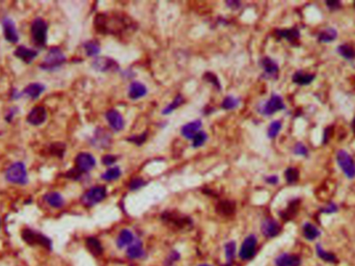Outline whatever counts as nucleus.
<instances>
[{"mask_svg":"<svg viewBox=\"0 0 355 266\" xmlns=\"http://www.w3.org/2000/svg\"><path fill=\"white\" fill-rule=\"evenodd\" d=\"M95 28L102 35L122 36L133 32L137 25L130 16L121 12L98 14L94 21Z\"/></svg>","mask_w":355,"mask_h":266,"instance_id":"nucleus-1","label":"nucleus"},{"mask_svg":"<svg viewBox=\"0 0 355 266\" xmlns=\"http://www.w3.org/2000/svg\"><path fill=\"white\" fill-rule=\"evenodd\" d=\"M67 62V57L60 48L52 47L45 55L43 62L40 64V68L44 71H55Z\"/></svg>","mask_w":355,"mask_h":266,"instance_id":"nucleus-2","label":"nucleus"},{"mask_svg":"<svg viewBox=\"0 0 355 266\" xmlns=\"http://www.w3.org/2000/svg\"><path fill=\"white\" fill-rule=\"evenodd\" d=\"M5 179L13 184L25 185L28 183V175L26 166L23 162L17 161L10 165L5 172Z\"/></svg>","mask_w":355,"mask_h":266,"instance_id":"nucleus-3","label":"nucleus"},{"mask_svg":"<svg viewBox=\"0 0 355 266\" xmlns=\"http://www.w3.org/2000/svg\"><path fill=\"white\" fill-rule=\"evenodd\" d=\"M161 220L170 227L178 230H187L192 227V220L187 215L181 214L177 211H165L161 215Z\"/></svg>","mask_w":355,"mask_h":266,"instance_id":"nucleus-4","label":"nucleus"},{"mask_svg":"<svg viewBox=\"0 0 355 266\" xmlns=\"http://www.w3.org/2000/svg\"><path fill=\"white\" fill-rule=\"evenodd\" d=\"M31 39L34 41L35 45L38 47H45L47 44V32L48 25L42 18H36L31 23L30 27Z\"/></svg>","mask_w":355,"mask_h":266,"instance_id":"nucleus-5","label":"nucleus"},{"mask_svg":"<svg viewBox=\"0 0 355 266\" xmlns=\"http://www.w3.org/2000/svg\"><path fill=\"white\" fill-rule=\"evenodd\" d=\"M335 159H336V163L338 165L345 176L352 180L355 178V161L353 159V157L351 156L350 153H348L345 150L341 149L338 150L335 155Z\"/></svg>","mask_w":355,"mask_h":266,"instance_id":"nucleus-6","label":"nucleus"},{"mask_svg":"<svg viewBox=\"0 0 355 266\" xmlns=\"http://www.w3.org/2000/svg\"><path fill=\"white\" fill-rule=\"evenodd\" d=\"M22 239L30 245H41L47 249L52 248L51 239L35 230L24 229L22 231Z\"/></svg>","mask_w":355,"mask_h":266,"instance_id":"nucleus-7","label":"nucleus"},{"mask_svg":"<svg viewBox=\"0 0 355 266\" xmlns=\"http://www.w3.org/2000/svg\"><path fill=\"white\" fill-rule=\"evenodd\" d=\"M107 196V189L105 186H95L88 189L86 193L82 196L81 202L85 207H93L100 202Z\"/></svg>","mask_w":355,"mask_h":266,"instance_id":"nucleus-8","label":"nucleus"},{"mask_svg":"<svg viewBox=\"0 0 355 266\" xmlns=\"http://www.w3.org/2000/svg\"><path fill=\"white\" fill-rule=\"evenodd\" d=\"M284 110H286V105L283 98L277 94H272L267 101L262 105L259 111L264 115H272Z\"/></svg>","mask_w":355,"mask_h":266,"instance_id":"nucleus-9","label":"nucleus"},{"mask_svg":"<svg viewBox=\"0 0 355 266\" xmlns=\"http://www.w3.org/2000/svg\"><path fill=\"white\" fill-rule=\"evenodd\" d=\"M257 244H258V239L255 235L251 234L247 236L243 244L241 245L240 252H239V256L242 260H251L254 257L255 252H257Z\"/></svg>","mask_w":355,"mask_h":266,"instance_id":"nucleus-10","label":"nucleus"},{"mask_svg":"<svg viewBox=\"0 0 355 266\" xmlns=\"http://www.w3.org/2000/svg\"><path fill=\"white\" fill-rule=\"evenodd\" d=\"M75 168L82 174L92 171L96 166V159L89 153H79L75 158Z\"/></svg>","mask_w":355,"mask_h":266,"instance_id":"nucleus-11","label":"nucleus"},{"mask_svg":"<svg viewBox=\"0 0 355 266\" xmlns=\"http://www.w3.org/2000/svg\"><path fill=\"white\" fill-rule=\"evenodd\" d=\"M261 68L264 70L263 77L266 79H276L278 77L279 68L275 61L272 60L271 57L265 56L260 61Z\"/></svg>","mask_w":355,"mask_h":266,"instance_id":"nucleus-12","label":"nucleus"},{"mask_svg":"<svg viewBox=\"0 0 355 266\" xmlns=\"http://www.w3.org/2000/svg\"><path fill=\"white\" fill-rule=\"evenodd\" d=\"M111 143H112L111 134L103 128H98L94 133L93 138L90 139V144L98 149H104L109 147Z\"/></svg>","mask_w":355,"mask_h":266,"instance_id":"nucleus-13","label":"nucleus"},{"mask_svg":"<svg viewBox=\"0 0 355 266\" xmlns=\"http://www.w3.org/2000/svg\"><path fill=\"white\" fill-rule=\"evenodd\" d=\"M2 28L5 41L12 44L18 43L19 35L17 27H16L15 22L11 18H9V17H5V18L2 19Z\"/></svg>","mask_w":355,"mask_h":266,"instance_id":"nucleus-14","label":"nucleus"},{"mask_svg":"<svg viewBox=\"0 0 355 266\" xmlns=\"http://www.w3.org/2000/svg\"><path fill=\"white\" fill-rule=\"evenodd\" d=\"M93 69L98 72H108L119 70V65L110 57H96L92 63Z\"/></svg>","mask_w":355,"mask_h":266,"instance_id":"nucleus-15","label":"nucleus"},{"mask_svg":"<svg viewBox=\"0 0 355 266\" xmlns=\"http://www.w3.org/2000/svg\"><path fill=\"white\" fill-rule=\"evenodd\" d=\"M283 228L280 226L279 222L273 219H266L264 220L261 224V231L263 235L267 238H274L280 234Z\"/></svg>","mask_w":355,"mask_h":266,"instance_id":"nucleus-16","label":"nucleus"},{"mask_svg":"<svg viewBox=\"0 0 355 266\" xmlns=\"http://www.w3.org/2000/svg\"><path fill=\"white\" fill-rule=\"evenodd\" d=\"M47 119V111L44 106H36L27 114V123L32 126H40Z\"/></svg>","mask_w":355,"mask_h":266,"instance_id":"nucleus-17","label":"nucleus"},{"mask_svg":"<svg viewBox=\"0 0 355 266\" xmlns=\"http://www.w3.org/2000/svg\"><path fill=\"white\" fill-rule=\"evenodd\" d=\"M14 55L25 64H30L36 60V57L39 55V52L37 50L27 48L25 46H18L14 51Z\"/></svg>","mask_w":355,"mask_h":266,"instance_id":"nucleus-18","label":"nucleus"},{"mask_svg":"<svg viewBox=\"0 0 355 266\" xmlns=\"http://www.w3.org/2000/svg\"><path fill=\"white\" fill-rule=\"evenodd\" d=\"M275 33L278 38L287 40L289 43H291L292 45L297 46L299 43L300 30L297 27L287 28V29H277L275 31Z\"/></svg>","mask_w":355,"mask_h":266,"instance_id":"nucleus-19","label":"nucleus"},{"mask_svg":"<svg viewBox=\"0 0 355 266\" xmlns=\"http://www.w3.org/2000/svg\"><path fill=\"white\" fill-rule=\"evenodd\" d=\"M106 120L114 131H121L125 127V121H124L123 115L115 110H109L106 112Z\"/></svg>","mask_w":355,"mask_h":266,"instance_id":"nucleus-20","label":"nucleus"},{"mask_svg":"<svg viewBox=\"0 0 355 266\" xmlns=\"http://www.w3.org/2000/svg\"><path fill=\"white\" fill-rule=\"evenodd\" d=\"M315 79H316L315 73H310V72L303 71V70L296 71L292 76V81L295 83V85L300 86V87L310 86Z\"/></svg>","mask_w":355,"mask_h":266,"instance_id":"nucleus-21","label":"nucleus"},{"mask_svg":"<svg viewBox=\"0 0 355 266\" xmlns=\"http://www.w3.org/2000/svg\"><path fill=\"white\" fill-rule=\"evenodd\" d=\"M46 87L43 85V83L40 82H34L28 85L25 89H23V91L21 93V96H26L32 100L38 99L41 95L44 93Z\"/></svg>","mask_w":355,"mask_h":266,"instance_id":"nucleus-22","label":"nucleus"},{"mask_svg":"<svg viewBox=\"0 0 355 266\" xmlns=\"http://www.w3.org/2000/svg\"><path fill=\"white\" fill-rule=\"evenodd\" d=\"M236 211V203L230 200H221L216 205V212L222 216H232Z\"/></svg>","mask_w":355,"mask_h":266,"instance_id":"nucleus-23","label":"nucleus"},{"mask_svg":"<svg viewBox=\"0 0 355 266\" xmlns=\"http://www.w3.org/2000/svg\"><path fill=\"white\" fill-rule=\"evenodd\" d=\"M301 259L297 255L282 254L275 259L276 266H300Z\"/></svg>","mask_w":355,"mask_h":266,"instance_id":"nucleus-24","label":"nucleus"},{"mask_svg":"<svg viewBox=\"0 0 355 266\" xmlns=\"http://www.w3.org/2000/svg\"><path fill=\"white\" fill-rule=\"evenodd\" d=\"M337 39V30L334 27H326L317 33V41L319 43L329 44Z\"/></svg>","mask_w":355,"mask_h":266,"instance_id":"nucleus-25","label":"nucleus"},{"mask_svg":"<svg viewBox=\"0 0 355 266\" xmlns=\"http://www.w3.org/2000/svg\"><path fill=\"white\" fill-rule=\"evenodd\" d=\"M299 204H300L299 199H294L291 202H289L286 209L283 212L279 213L280 218H282L285 222L291 221L292 219H294L295 215L297 214V211L299 209Z\"/></svg>","mask_w":355,"mask_h":266,"instance_id":"nucleus-26","label":"nucleus"},{"mask_svg":"<svg viewBox=\"0 0 355 266\" xmlns=\"http://www.w3.org/2000/svg\"><path fill=\"white\" fill-rule=\"evenodd\" d=\"M201 127H202V121L195 120V121H192L190 123H187L186 125H184L182 129H181V133H182V135L185 138L191 139V138H193V136L196 134V133L199 132Z\"/></svg>","mask_w":355,"mask_h":266,"instance_id":"nucleus-27","label":"nucleus"},{"mask_svg":"<svg viewBox=\"0 0 355 266\" xmlns=\"http://www.w3.org/2000/svg\"><path fill=\"white\" fill-rule=\"evenodd\" d=\"M126 254L130 259H139V258H143L145 256V249L143 247L142 241H133V244L128 246Z\"/></svg>","mask_w":355,"mask_h":266,"instance_id":"nucleus-28","label":"nucleus"},{"mask_svg":"<svg viewBox=\"0 0 355 266\" xmlns=\"http://www.w3.org/2000/svg\"><path fill=\"white\" fill-rule=\"evenodd\" d=\"M146 88L142 82H132L129 88V97L132 100H137L146 95Z\"/></svg>","mask_w":355,"mask_h":266,"instance_id":"nucleus-29","label":"nucleus"},{"mask_svg":"<svg viewBox=\"0 0 355 266\" xmlns=\"http://www.w3.org/2000/svg\"><path fill=\"white\" fill-rule=\"evenodd\" d=\"M302 232L304 238L309 241L316 240L321 235V231L312 222H304L302 226Z\"/></svg>","mask_w":355,"mask_h":266,"instance_id":"nucleus-30","label":"nucleus"},{"mask_svg":"<svg viewBox=\"0 0 355 266\" xmlns=\"http://www.w3.org/2000/svg\"><path fill=\"white\" fill-rule=\"evenodd\" d=\"M45 202L53 208H62L64 205V200L63 196L60 193H56V191H51V193H48L44 197Z\"/></svg>","mask_w":355,"mask_h":266,"instance_id":"nucleus-31","label":"nucleus"},{"mask_svg":"<svg viewBox=\"0 0 355 266\" xmlns=\"http://www.w3.org/2000/svg\"><path fill=\"white\" fill-rule=\"evenodd\" d=\"M133 241H134L133 233L127 229L122 230L117 238V246L119 248H123L133 244Z\"/></svg>","mask_w":355,"mask_h":266,"instance_id":"nucleus-32","label":"nucleus"},{"mask_svg":"<svg viewBox=\"0 0 355 266\" xmlns=\"http://www.w3.org/2000/svg\"><path fill=\"white\" fill-rule=\"evenodd\" d=\"M85 245L88 251L94 256H101L104 252V248L100 243V240L96 237H88L85 239Z\"/></svg>","mask_w":355,"mask_h":266,"instance_id":"nucleus-33","label":"nucleus"},{"mask_svg":"<svg viewBox=\"0 0 355 266\" xmlns=\"http://www.w3.org/2000/svg\"><path fill=\"white\" fill-rule=\"evenodd\" d=\"M337 54L345 58L346 61H354L355 60V48L350 44H341L336 47Z\"/></svg>","mask_w":355,"mask_h":266,"instance_id":"nucleus-34","label":"nucleus"},{"mask_svg":"<svg viewBox=\"0 0 355 266\" xmlns=\"http://www.w3.org/2000/svg\"><path fill=\"white\" fill-rule=\"evenodd\" d=\"M84 51L87 56H97L101 51L100 45L97 41H87L84 44Z\"/></svg>","mask_w":355,"mask_h":266,"instance_id":"nucleus-35","label":"nucleus"},{"mask_svg":"<svg viewBox=\"0 0 355 266\" xmlns=\"http://www.w3.org/2000/svg\"><path fill=\"white\" fill-rule=\"evenodd\" d=\"M316 252H317V255L319 256L320 259H322V260H324V261L329 262V263H336L337 262L336 256L334 254H333V253H330V252H326L325 249L321 246V244H317Z\"/></svg>","mask_w":355,"mask_h":266,"instance_id":"nucleus-36","label":"nucleus"},{"mask_svg":"<svg viewBox=\"0 0 355 266\" xmlns=\"http://www.w3.org/2000/svg\"><path fill=\"white\" fill-rule=\"evenodd\" d=\"M285 179L288 184H296L299 180V171L294 166H290L285 171Z\"/></svg>","mask_w":355,"mask_h":266,"instance_id":"nucleus-37","label":"nucleus"},{"mask_svg":"<svg viewBox=\"0 0 355 266\" xmlns=\"http://www.w3.org/2000/svg\"><path fill=\"white\" fill-rule=\"evenodd\" d=\"M184 101H185V99L183 98V96L182 95H177L176 97H175V99H173L172 100V102L170 103V104H168L167 107H165L164 108V110L162 111V113L163 114H168V113H170V112H172L173 111H175V110H177V108L178 107H180L181 105H182L183 103H184Z\"/></svg>","mask_w":355,"mask_h":266,"instance_id":"nucleus-38","label":"nucleus"},{"mask_svg":"<svg viewBox=\"0 0 355 266\" xmlns=\"http://www.w3.org/2000/svg\"><path fill=\"white\" fill-rule=\"evenodd\" d=\"M282 128H283V123L279 120H275L273 122H271L268 127V130H267V136L271 139L275 138L278 135L279 131L282 130Z\"/></svg>","mask_w":355,"mask_h":266,"instance_id":"nucleus-39","label":"nucleus"},{"mask_svg":"<svg viewBox=\"0 0 355 266\" xmlns=\"http://www.w3.org/2000/svg\"><path fill=\"white\" fill-rule=\"evenodd\" d=\"M121 170L120 168H118V166H113V168H110L107 170L104 174H102L101 178L105 181H113V180H117L121 177Z\"/></svg>","mask_w":355,"mask_h":266,"instance_id":"nucleus-40","label":"nucleus"},{"mask_svg":"<svg viewBox=\"0 0 355 266\" xmlns=\"http://www.w3.org/2000/svg\"><path fill=\"white\" fill-rule=\"evenodd\" d=\"M239 103H240V100L239 99L233 96H228L224 99V101H222L221 107L227 111H232L239 106Z\"/></svg>","mask_w":355,"mask_h":266,"instance_id":"nucleus-41","label":"nucleus"},{"mask_svg":"<svg viewBox=\"0 0 355 266\" xmlns=\"http://www.w3.org/2000/svg\"><path fill=\"white\" fill-rule=\"evenodd\" d=\"M207 138H208L207 133L204 132V131H199L192 138V147L193 148L202 147L206 143Z\"/></svg>","mask_w":355,"mask_h":266,"instance_id":"nucleus-42","label":"nucleus"},{"mask_svg":"<svg viewBox=\"0 0 355 266\" xmlns=\"http://www.w3.org/2000/svg\"><path fill=\"white\" fill-rule=\"evenodd\" d=\"M50 153L54 156H57L60 158H63L65 153V145L63 143H55L50 146Z\"/></svg>","mask_w":355,"mask_h":266,"instance_id":"nucleus-43","label":"nucleus"},{"mask_svg":"<svg viewBox=\"0 0 355 266\" xmlns=\"http://www.w3.org/2000/svg\"><path fill=\"white\" fill-rule=\"evenodd\" d=\"M293 153L296 156L308 157L310 154V151L307 146H305L303 143H301V141H298V143H296L295 146L293 147Z\"/></svg>","mask_w":355,"mask_h":266,"instance_id":"nucleus-44","label":"nucleus"},{"mask_svg":"<svg viewBox=\"0 0 355 266\" xmlns=\"http://www.w3.org/2000/svg\"><path fill=\"white\" fill-rule=\"evenodd\" d=\"M226 257L229 264L234 260L235 255H236V244L235 241H230L226 244Z\"/></svg>","mask_w":355,"mask_h":266,"instance_id":"nucleus-45","label":"nucleus"},{"mask_svg":"<svg viewBox=\"0 0 355 266\" xmlns=\"http://www.w3.org/2000/svg\"><path fill=\"white\" fill-rule=\"evenodd\" d=\"M204 79H205V80H207L208 82H211L212 85H213L214 87H216L218 89H221L220 81H219V79L217 78V76H216L215 74H213V73H206V74L204 75Z\"/></svg>","mask_w":355,"mask_h":266,"instance_id":"nucleus-46","label":"nucleus"},{"mask_svg":"<svg viewBox=\"0 0 355 266\" xmlns=\"http://www.w3.org/2000/svg\"><path fill=\"white\" fill-rule=\"evenodd\" d=\"M146 184V182L144 179H142V178H135V179H133V180H132L130 182L129 188L131 190H137L139 188H142L143 186H145Z\"/></svg>","mask_w":355,"mask_h":266,"instance_id":"nucleus-47","label":"nucleus"},{"mask_svg":"<svg viewBox=\"0 0 355 266\" xmlns=\"http://www.w3.org/2000/svg\"><path fill=\"white\" fill-rule=\"evenodd\" d=\"M146 136H147V133L143 132L140 135H137V136L134 135L132 137H129V138H127V140L131 141V143H133V144H136L137 146H140V145H143L145 143L146 139Z\"/></svg>","mask_w":355,"mask_h":266,"instance_id":"nucleus-48","label":"nucleus"},{"mask_svg":"<svg viewBox=\"0 0 355 266\" xmlns=\"http://www.w3.org/2000/svg\"><path fill=\"white\" fill-rule=\"evenodd\" d=\"M337 210H338V207H337V205H336L335 203H334V202L329 203L327 206H325V207H323V208H321V209H320V211H321L322 213H325V214H333V213L337 212Z\"/></svg>","mask_w":355,"mask_h":266,"instance_id":"nucleus-49","label":"nucleus"},{"mask_svg":"<svg viewBox=\"0 0 355 266\" xmlns=\"http://www.w3.org/2000/svg\"><path fill=\"white\" fill-rule=\"evenodd\" d=\"M325 4L328 7V10L332 12L338 11L342 8V2L338 1V0H328V1L325 2Z\"/></svg>","mask_w":355,"mask_h":266,"instance_id":"nucleus-50","label":"nucleus"},{"mask_svg":"<svg viewBox=\"0 0 355 266\" xmlns=\"http://www.w3.org/2000/svg\"><path fill=\"white\" fill-rule=\"evenodd\" d=\"M333 131H334V127L328 126L324 129L323 131V136H322V145H327L328 141L333 135Z\"/></svg>","mask_w":355,"mask_h":266,"instance_id":"nucleus-51","label":"nucleus"},{"mask_svg":"<svg viewBox=\"0 0 355 266\" xmlns=\"http://www.w3.org/2000/svg\"><path fill=\"white\" fill-rule=\"evenodd\" d=\"M82 176V173L78 171L76 168L70 170L68 173H65V177L73 179V180H79Z\"/></svg>","mask_w":355,"mask_h":266,"instance_id":"nucleus-52","label":"nucleus"},{"mask_svg":"<svg viewBox=\"0 0 355 266\" xmlns=\"http://www.w3.org/2000/svg\"><path fill=\"white\" fill-rule=\"evenodd\" d=\"M117 160H118V157L114 155H105L102 157V163L107 166L112 165Z\"/></svg>","mask_w":355,"mask_h":266,"instance_id":"nucleus-53","label":"nucleus"},{"mask_svg":"<svg viewBox=\"0 0 355 266\" xmlns=\"http://www.w3.org/2000/svg\"><path fill=\"white\" fill-rule=\"evenodd\" d=\"M265 181L268 183V184L276 185L278 183V181H279V179H278V177L276 176V175H271V176L265 178Z\"/></svg>","mask_w":355,"mask_h":266,"instance_id":"nucleus-54","label":"nucleus"},{"mask_svg":"<svg viewBox=\"0 0 355 266\" xmlns=\"http://www.w3.org/2000/svg\"><path fill=\"white\" fill-rule=\"evenodd\" d=\"M227 5H229L232 10H237V8L240 6V2L238 1H227Z\"/></svg>","mask_w":355,"mask_h":266,"instance_id":"nucleus-55","label":"nucleus"},{"mask_svg":"<svg viewBox=\"0 0 355 266\" xmlns=\"http://www.w3.org/2000/svg\"><path fill=\"white\" fill-rule=\"evenodd\" d=\"M16 111H17V110H12V111H11V112L6 115L5 120L10 122V121L13 119V116H14V114H15V112H16Z\"/></svg>","mask_w":355,"mask_h":266,"instance_id":"nucleus-56","label":"nucleus"},{"mask_svg":"<svg viewBox=\"0 0 355 266\" xmlns=\"http://www.w3.org/2000/svg\"><path fill=\"white\" fill-rule=\"evenodd\" d=\"M351 127H352V130H353V132H354V134H355V118H354V119H353V121H352Z\"/></svg>","mask_w":355,"mask_h":266,"instance_id":"nucleus-57","label":"nucleus"},{"mask_svg":"<svg viewBox=\"0 0 355 266\" xmlns=\"http://www.w3.org/2000/svg\"><path fill=\"white\" fill-rule=\"evenodd\" d=\"M200 266H212V265H209V264H202Z\"/></svg>","mask_w":355,"mask_h":266,"instance_id":"nucleus-58","label":"nucleus"},{"mask_svg":"<svg viewBox=\"0 0 355 266\" xmlns=\"http://www.w3.org/2000/svg\"><path fill=\"white\" fill-rule=\"evenodd\" d=\"M0 227H1V220H0Z\"/></svg>","mask_w":355,"mask_h":266,"instance_id":"nucleus-59","label":"nucleus"},{"mask_svg":"<svg viewBox=\"0 0 355 266\" xmlns=\"http://www.w3.org/2000/svg\"><path fill=\"white\" fill-rule=\"evenodd\" d=\"M353 6H354V8H355V1L353 2Z\"/></svg>","mask_w":355,"mask_h":266,"instance_id":"nucleus-60","label":"nucleus"},{"mask_svg":"<svg viewBox=\"0 0 355 266\" xmlns=\"http://www.w3.org/2000/svg\"><path fill=\"white\" fill-rule=\"evenodd\" d=\"M224 266H230V264H226V265H224Z\"/></svg>","mask_w":355,"mask_h":266,"instance_id":"nucleus-61","label":"nucleus"}]
</instances>
